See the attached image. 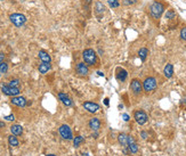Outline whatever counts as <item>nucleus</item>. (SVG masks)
I'll use <instances>...</instances> for the list:
<instances>
[{
  "mask_svg": "<svg viewBox=\"0 0 186 156\" xmlns=\"http://www.w3.org/2000/svg\"><path fill=\"white\" fill-rule=\"evenodd\" d=\"M75 72L78 74L81 75V76H86L89 73V68H88V65L86 63H78L77 66H75Z\"/></svg>",
  "mask_w": 186,
  "mask_h": 156,
  "instance_id": "1a4fd4ad",
  "label": "nucleus"
},
{
  "mask_svg": "<svg viewBox=\"0 0 186 156\" xmlns=\"http://www.w3.org/2000/svg\"><path fill=\"white\" fill-rule=\"evenodd\" d=\"M116 78L119 80L120 82H125L128 78V72L123 68H118V73H116Z\"/></svg>",
  "mask_w": 186,
  "mask_h": 156,
  "instance_id": "2eb2a0df",
  "label": "nucleus"
},
{
  "mask_svg": "<svg viewBox=\"0 0 186 156\" xmlns=\"http://www.w3.org/2000/svg\"><path fill=\"white\" fill-rule=\"evenodd\" d=\"M94 138H97V137H98V133H97V132H95V133H94Z\"/></svg>",
  "mask_w": 186,
  "mask_h": 156,
  "instance_id": "e433bc0d",
  "label": "nucleus"
},
{
  "mask_svg": "<svg viewBox=\"0 0 186 156\" xmlns=\"http://www.w3.org/2000/svg\"><path fill=\"white\" fill-rule=\"evenodd\" d=\"M58 98H60L61 102H62V103H63L66 107L72 106V100H71V98L67 96L66 93H64V92H60V93H58Z\"/></svg>",
  "mask_w": 186,
  "mask_h": 156,
  "instance_id": "4468645a",
  "label": "nucleus"
},
{
  "mask_svg": "<svg viewBox=\"0 0 186 156\" xmlns=\"http://www.w3.org/2000/svg\"><path fill=\"white\" fill-rule=\"evenodd\" d=\"M5 59V55L2 53H0V63H2Z\"/></svg>",
  "mask_w": 186,
  "mask_h": 156,
  "instance_id": "473e14b6",
  "label": "nucleus"
},
{
  "mask_svg": "<svg viewBox=\"0 0 186 156\" xmlns=\"http://www.w3.org/2000/svg\"><path fill=\"white\" fill-rule=\"evenodd\" d=\"M122 119H123V121H126V122H128V121H129V115H127V114H123V115H122Z\"/></svg>",
  "mask_w": 186,
  "mask_h": 156,
  "instance_id": "2f4dec72",
  "label": "nucleus"
},
{
  "mask_svg": "<svg viewBox=\"0 0 186 156\" xmlns=\"http://www.w3.org/2000/svg\"><path fill=\"white\" fill-rule=\"evenodd\" d=\"M89 127H90L91 130L94 131H97L99 128H101V121L97 117H93L90 121H89Z\"/></svg>",
  "mask_w": 186,
  "mask_h": 156,
  "instance_id": "dca6fc26",
  "label": "nucleus"
},
{
  "mask_svg": "<svg viewBox=\"0 0 186 156\" xmlns=\"http://www.w3.org/2000/svg\"><path fill=\"white\" fill-rule=\"evenodd\" d=\"M1 91L4 92L6 96H11V97L18 96L20 92H21L20 89L16 88V87H11V85H5V84L1 85Z\"/></svg>",
  "mask_w": 186,
  "mask_h": 156,
  "instance_id": "423d86ee",
  "label": "nucleus"
},
{
  "mask_svg": "<svg viewBox=\"0 0 186 156\" xmlns=\"http://www.w3.org/2000/svg\"><path fill=\"white\" fill-rule=\"evenodd\" d=\"M147 54H148V50L146 49V48H141V49L138 50V56H139V58L142 59V62H144V60L146 59Z\"/></svg>",
  "mask_w": 186,
  "mask_h": 156,
  "instance_id": "5701e85b",
  "label": "nucleus"
},
{
  "mask_svg": "<svg viewBox=\"0 0 186 156\" xmlns=\"http://www.w3.org/2000/svg\"><path fill=\"white\" fill-rule=\"evenodd\" d=\"M135 2H136V0H123L125 6H130V5H134Z\"/></svg>",
  "mask_w": 186,
  "mask_h": 156,
  "instance_id": "c85d7f7f",
  "label": "nucleus"
},
{
  "mask_svg": "<svg viewBox=\"0 0 186 156\" xmlns=\"http://www.w3.org/2000/svg\"><path fill=\"white\" fill-rule=\"evenodd\" d=\"M5 120H6V121H14L15 120L14 114H11V115H7V116H5Z\"/></svg>",
  "mask_w": 186,
  "mask_h": 156,
  "instance_id": "7c9ffc66",
  "label": "nucleus"
},
{
  "mask_svg": "<svg viewBox=\"0 0 186 156\" xmlns=\"http://www.w3.org/2000/svg\"><path fill=\"white\" fill-rule=\"evenodd\" d=\"M81 142H84V137H81V136H77L75 138H73V146L74 147H79Z\"/></svg>",
  "mask_w": 186,
  "mask_h": 156,
  "instance_id": "b1692460",
  "label": "nucleus"
},
{
  "mask_svg": "<svg viewBox=\"0 0 186 156\" xmlns=\"http://www.w3.org/2000/svg\"><path fill=\"white\" fill-rule=\"evenodd\" d=\"M84 108L89 113L94 114L99 110V105L96 103H93V102H86V103H84Z\"/></svg>",
  "mask_w": 186,
  "mask_h": 156,
  "instance_id": "9d476101",
  "label": "nucleus"
},
{
  "mask_svg": "<svg viewBox=\"0 0 186 156\" xmlns=\"http://www.w3.org/2000/svg\"><path fill=\"white\" fill-rule=\"evenodd\" d=\"M105 13V6L101 2V1H97L95 4V14L98 18H102L103 14Z\"/></svg>",
  "mask_w": 186,
  "mask_h": 156,
  "instance_id": "ddd939ff",
  "label": "nucleus"
},
{
  "mask_svg": "<svg viewBox=\"0 0 186 156\" xmlns=\"http://www.w3.org/2000/svg\"><path fill=\"white\" fill-rule=\"evenodd\" d=\"M11 104L13 105H16L18 107H24L26 105V99H25L24 97H21V96H15L11 98Z\"/></svg>",
  "mask_w": 186,
  "mask_h": 156,
  "instance_id": "f8f14e48",
  "label": "nucleus"
},
{
  "mask_svg": "<svg viewBox=\"0 0 186 156\" xmlns=\"http://www.w3.org/2000/svg\"><path fill=\"white\" fill-rule=\"evenodd\" d=\"M8 85H11V87H16V88H18V85H20V80H11V81H9V83H8Z\"/></svg>",
  "mask_w": 186,
  "mask_h": 156,
  "instance_id": "bb28decb",
  "label": "nucleus"
},
{
  "mask_svg": "<svg viewBox=\"0 0 186 156\" xmlns=\"http://www.w3.org/2000/svg\"><path fill=\"white\" fill-rule=\"evenodd\" d=\"M163 74H165V76L167 79H170L172 76V74H174V66H172V64H167L165 66V70H163Z\"/></svg>",
  "mask_w": 186,
  "mask_h": 156,
  "instance_id": "f3484780",
  "label": "nucleus"
},
{
  "mask_svg": "<svg viewBox=\"0 0 186 156\" xmlns=\"http://www.w3.org/2000/svg\"><path fill=\"white\" fill-rule=\"evenodd\" d=\"M163 11H165V5L162 2H159V1L152 2L151 6H150V14H151L152 17L157 18V20L161 17Z\"/></svg>",
  "mask_w": 186,
  "mask_h": 156,
  "instance_id": "f03ea898",
  "label": "nucleus"
},
{
  "mask_svg": "<svg viewBox=\"0 0 186 156\" xmlns=\"http://www.w3.org/2000/svg\"><path fill=\"white\" fill-rule=\"evenodd\" d=\"M60 135L61 137L65 140H72L73 139V135H72V130L67 124H63L60 127Z\"/></svg>",
  "mask_w": 186,
  "mask_h": 156,
  "instance_id": "39448f33",
  "label": "nucleus"
},
{
  "mask_svg": "<svg viewBox=\"0 0 186 156\" xmlns=\"http://www.w3.org/2000/svg\"><path fill=\"white\" fill-rule=\"evenodd\" d=\"M0 128H5V123L1 122V121H0Z\"/></svg>",
  "mask_w": 186,
  "mask_h": 156,
  "instance_id": "c9c22d12",
  "label": "nucleus"
},
{
  "mask_svg": "<svg viewBox=\"0 0 186 156\" xmlns=\"http://www.w3.org/2000/svg\"><path fill=\"white\" fill-rule=\"evenodd\" d=\"M157 87H158V82H157V79L153 78V76H148L143 82V88L146 92L154 91Z\"/></svg>",
  "mask_w": 186,
  "mask_h": 156,
  "instance_id": "20e7f679",
  "label": "nucleus"
},
{
  "mask_svg": "<svg viewBox=\"0 0 186 156\" xmlns=\"http://www.w3.org/2000/svg\"><path fill=\"white\" fill-rule=\"evenodd\" d=\"M118 140H119V144L123 147H128V136L126 133H120L118 136Z\"/></svg>",
  "mask_w": 186,
  "mask_h": 156,
  "instance_id": "aec40b11",
  "label": "nucleus"
},
{
  "mask_svg": "<svg viewBox=\"0 0 186 156\" xmlns=\"http://www.w3.org/2000/svg\"><path fill=\"white\" fill-rule=\"evenodd\" d=\"M8 144L11 146V147H17L20 145V141H18V139L16 138V136L11 135L8 137Z\"/></svg>",
  "mask_w": 186,
  "mask_h": 156,
  "instance_id": "4be33fe9",
  "label": "nucleus"
},
{
  "mask_svg": "<svg viewBox=\"0 0 186 156\" xmlns=\"http://www.w3.org/2000/svg\"><path fill=\"white\" fill-rule=\"evenodd\" d=\"M180 39L184 40V41H186V26L180 30Z\"/></svg>",
  "mask_w": 186,
  "mask_h": 156,
  "instance_id": "cd10ccee",
  "label": "nucleus"
},
{
  "mask_svg": "<svg viewBox=\"0 0 186 156\" xmlns=\"http://www.w3.org/2000/svg\"><path fill=\"white\" fill-rule=\"evenodd\" d=\"M39 58L43 62V63H50L52 62V58H50L49 54L45 51V50H40L39 51Z\"/></svg>",
  "mask_w": 186,
  "mask_h": 156,
  "instance_id": "a211bd4d",
  "label": "nucleus"
},
{
  "mask_svg": "<svg viewBox=\"0 0 186 156\" xmlns=\"http://www.w3.org/2000/svg\"><path fill=\"white\" fill-rule=\"evenodd\" d=\"M50 67H52V66H50V63H43V62H42L41 64L39 65L38 70L41 74H46V73L50 70Z\"/></svg>",
  "mask_w": 186,
  "mask_h": 156,
  "instance_id": "412c9836",
  "label": "nucleus"
},
{
  "mask_svg": "<svg viewBox=\"0 0 186 156\" xmlns=\"http://www.w3.org/2000/svg\"><path fill=\"white\" fill-rule=\"evenodd\" d=\"M9 20H11V24L15 25L16 28H22L23 25L26 23V17H25L23 14H20V13H14L9 16Z\"/></svg>",
  "mask_w": 186,
  "mask_h": 156,
  "instance_id": "7ed1b4c3",
  "label": "nucleus"
},
{
  "mask_svg": "<svg viewBox=\"0 0 186 156\" xmlns=\"http://www.w3.org/2000/svg\"><path fill=\"white\" fill-rule=\"evenodd\" d=\"M82 58H84V63L88 64L89 66H93V65H95L97 63V55H96L95 50L91 49V48H88V49L84 50Z\"/></svg>",
  "mask_w": 186,
  "mask_h": 156,
  "instance_id": "f257e3e1",
  "label": "nucleus"
},
{
  "mask_svg": "<svg viewBox=\"0 0 186 156\" xmlns=\"http://www.w3.org/2000/svg\"><path fill=\"white\" fill-rule=\"evenodd\" d=\"M109 98H105V99H104V104H105V105H106V106H109V105H110V103H109Z\"/></svg>",
  "mask_w": 186,
  "mask_h": 156,
  "instance_id": "f704fd0d",
  "label": "nucleus"
},
{
  "mask_svg": "<svg viewBox=\"0 0 186 156\" xmlns=\"http://www.w3.org/2000/svg\"><path fill=\"white\" fill-rule=\"evenodd\" d=\"M134 117H135V121H136L139 125H144L148 120L147 114L145 113L144 110H136L135 114H134Z\"/></svg>",
  "mask_w": 186,
  "mask_h": 156,
  "instance_id": "0eeeda50",
  "label": "nucleus"
},
{
  "mask_svg": "<svg viewBox=\"0 0 186 156\" xmlns=\"http://www.w3.org/2000/svg\"><path fill=\"white\" fill-rule=\"evenodd\" d=\"M7 71H8L7 63H5V62L0 63V73H7Z\"/></svg>",
  "mask_w": 186,
  "mask_h": 156,
  "instance_id": "393cba45",
  "label": "nucleus"
},
{
  "mask_svg": "<svg viewBox=\"0 0 186 156\" xmlns=\"http://www.w3.org/2000/svg\"><path fill=\"white\" fill-rule=\"evenodd\" d=\"M47 156H56V155H54V154H49V155H47Z\"/></svg>",
  "mask_w": 186,
  "mask_h": 156,
  "instance_id": "4c0bfd02",
  "label": "nucleus"
},
{
  "mask_svg": "<svg viewBox=\"0 0 186 156\" xmlns=\"http://www.w3.org/2000/svg\"><path fill=\"white\" fill-rule=\"evenodd\" d=\"M81 156H88V154H82Z\"/></svg>",
  "mask_w": 186,
  "mask_h": 156,
  "instance_id": "58836bf2",
  "label": "nucleus"
},
{
  "mask_svg": "<svg viewBox=\"0 0 186 156\" xmlns=\"http://www.w3.org/2000/svg\"><path fill=\"white\" fill-rule=\"evenodd\" d=\"M11 131L14 136H21L23 133V128L18 124H14L11 127Z\"/></svg>",
  "mask_w": 186,
  "mask_h": 156,
  "instance_id": "6ab92c4d",
  "label": "nucleus"
},
{
  "mask_svg": "<svg viewBox=\"0 0 186 156\" xmlns=\"http://www.w3.org/2000/svg\"><path fill=\"white\" fill-rule=\"evenodd\" d=\"M128 149H129V152L131 154H136L138 152V145L136 144L134 137H131V136H128Z\"/></svg>",
  "mask_w": 186,
  "mask_h": 156,
  "instance_id": "9b49d317",
  "label": "nucleus"
},
{
  "mask_svg": "<svg viewBox=\"0 0 186 156\" xmlns=\"http://www.w3.org/2000/svg\"><path fill=\"white\" fill-rule=\"evenodd\" d=\"M109 5L111 8H118L120 4L118 0H109Z\"/></svg>",
  "mask_w": 186,
  "mask_h": 156,
  "instance_id": "a878e982",
  "label": "nucleus"
},
{
  "mask_svg": "<svg viewBox=\"0 0 186 156\" xmlns=\"http://www.w3.org/2000/svg\"><path fill=\"white\" fill-rule=\"evenodd\" d=\"M166 17H167V18H174V17H175V11H169L168 13L166 14Z\"/></svg>",
  "mask_w": 186,
  "mask_h": 156,
  "instance_id": "c756f323",
  "label": "nucleus"
},
{
  "mask_svg": "<svg viewBox=\"0 0 186 156\" xmlns=\"http://www.w3.org/2000/svg\"><path fill=\"white\" fill-rule=\"evenodd\" d=\"M130 89H131V91L134 92V95H139V93L142 92L143 85H142V83H141L139 80L134 79L133 81L130 82Z\"/></svg>",
  "mask_w": 186,
  "mask_h": 156,
  "instance_id": "6e6552de",
  "label": "nucleus"
},
{
  "mask_svg": "<svg viewBox=\"0 0 186 156\" xmlns=\"http://www.w3.org/2000/svg\"><path fill=\"white\" fill-rule=\"evenodd\" d=\"M141 136H142V138H144V139H146V138H147V133H146V132H145V131H143V132H142V133H141Z\"/></svg>",
  "mask_w": 186,
  "mask_h": 156,
  "instance_id": "72a5a7b5",
  "label": "nucleus"
}]
</instances>
